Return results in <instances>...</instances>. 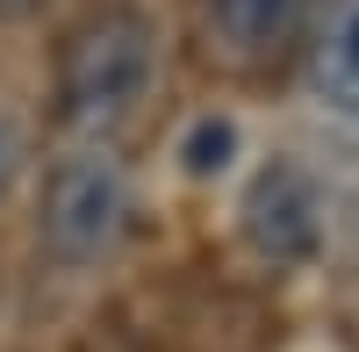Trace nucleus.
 Listing matches in <instances>:
<instances>
[{
	"mask_svg": "<svg viewBox=\"0 0 359 352\" xmlns=\"http://www.w3.org/2000/svg\"><path fill=\"white\" fill-rule=\"evenodd\" d=\"M309 22V0H208L201 29H208V50L223 65H266L280 57Z\"/></svg>",
	"mask_w": 359,
	"mask_h": 352,
	"instance_id": "nucleus-5",
	"label": "nucleus"
},
{
	"mask_svg": "<svg viewBox=\"0 0 359 352\" xmlns=\"http://www.w3.org/2000/svg\"><path fill=\"white\" fill-rule=\"evenodd\" d=\"M237 230H245V245L266 266H309L323 252V187H316V172L302 158H266L245 180Z\"/></svg>",
	"mask_w": 359,
	"mask_h": 352,
	"instance_id": "nucleus-3",
	"label": "nucleus"
},
{
	"mask_svg": "<svg viewBox=\"0 0 359 352\" xmlns=\"http://www.w3.org/2000/svg\"><path fill=\"white\" fill-rule=\"evenodd\" d=\"M130 230V172L115 144H72L43 180V252L65 266H94Z\"/></svg>",
	"mask_w": 359,
	"mask_h": 352,
	"instance_id": "nucleus-2",
	"label": "nucleus"
},
{
	"mask_svg": "<svg viewBox=\"0 0 359 352\" xmlns=\"http://www.w3.org/2000/svg\"><path fill=\"white\" fill-rule=\"evenodd\" d=\"M309 101L338 123H359V0H323L302 43Z\"/></svg>",
	"mask_w": 359,
	"mask_h": 352,
	"instance_id": "nucleus-4",
	"label": "nucleus"
},
{
	"mask_svg": "<svg viewBox=\"0 0 359 352\" xmlns=\"http://www.w3.org/2000/svg\"><path fill=\"white\" fill-rule=\"evenodd\" d=\"M158 86V22L144 8H94L57 50V115L79 144H115Z\"/></svg>",
	"mask_w": 359,
	"mask_h": 352,
	"instance_id": "nucleus-1",
	"label": "nucleus"
},
{
	"mask_svg": "<svg viewBox=\"0 0 359 352\" xmlns=\"http://www.w3.org/2000/svg\"><path fill=\"white\" fill-rule=\"evenodd\" d=\"M43 0H0V22H22V15H36Z\"/></svg>",
	"mask_w": 359,
	"mask_h": 352,
	"instance_id": "nucleus-8",
	"label": "nucleus"
},
{
	"mask_svg": "<svg viewBox=\"0 0 359 352\" xmlns=\"http://www.w3.org/2000/svg\"><path fill=\"white\" fill-rule=\"evenodd\" d=\"M22 158H29V130H22V115H15V101L0 94V194L15 187V172H22Z\"/></svg>",
	"mask_w": 359,
	"mask_h": 352,
	"instance_id": "nucleus-7",
	"label": "nucleus"
},
{
	"mask_svg": "<svg viewBox=\"0 0 359 352\" xmlns=\"http://www.w3.org/2000/svg\"><path fill=\"white\" fill-rule=\"evenodd\" d=\"M230 151H237V123H230V115H201V123L187 130V144H180L187 172H223Z\"/></svg>",
	"mask_w": 359,
	"mask_h": 352,
	"instance_id": "nucleus-6",
	"label": "nucleus"
}]
</instances>
